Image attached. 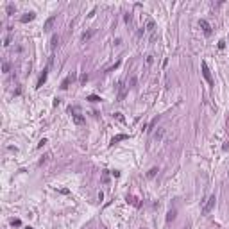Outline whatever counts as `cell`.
<instances>
[{"label": "cell", "mask_w": 229, "mask_h": 229, "mask_svg": "<svg viewBox=\"0 0 229 229\" xmlns=\"http://www.w3.org/2000/svg\"><path fill=\"white\" fill-rule=\"evenodd\" d=\"M129 136H127V134H118V136H114L113 140H111V145H114V143H118L120 140H127Z\"/></svg>", "instance_id": "obj_8"}, {"label": "cell", "mask_w": 229, "mask_h": 229, "mask_svg": "<svg viewBox=\"0 0 229 229\" xmlns=\"http://www.w3.org/2000/svg\"><path fill=\"white\" fill-rule=\"evenodd\" d=\"M154 20H149V22H147V31H154Z\"/></svg>", "instance_id": "obj_12"}, {"label": "cell", "mask_w": 229, "mask_h": 229, "mask_svg": "<svg viewBox=\"0 0 229 229\" xmlns=\"http://www.w3.org/2000/svg\"><path fill=\"white\" fill-rule=\"evenodd\" d=\"M72 81H73V75H68V77H66V79L63 81V84H61V88H63V90H66V88H68V84L72 83Z\"/></svg>", "instance_id": "obj_10"}, {"label": "cell", "mask_w": 229, "mask_h": 229, "mask_svg": "<svg viewBox=\"0 0 229 229\" xmlns=\"http://www.w3.org/2000/svg\"><path fill=\"white\" fill-rule=\"evenodd\" d=\"M91 36V32H86V34H83V39H88Z\"/></svg>", "instance_id": "obj_20"}, {"label": "cell", "mask_w": 229, "mask_h": 229, "mask_svg": "<svg viewBox=\"0 0 229 229\" xmlns=\"http://www.w3.org/2000/svg\"><path fill=\"white\" fill-rule=\"evenodd\" d=\"M156 174H158V168H150V170H149V174H147V177H154Z\"/></svg>", "instance_id": "obj_13"}, {"label": "cell", "mask_w": 229, "mask_h": 229, "mask_svg": "<svg viewBox=\"0 0 229 229\" xmlns=\"http://www.w3.org/2000/svg\"><path fill=\"white\" fill-rule=\"evenodd\" d=\"M70 113L73 114V120H75V124H83V122H84V118L81 116V113H79V107H77V106L70 107Z\"/></svg>", "instance_id": "obj_3"}, {"label": "cell", "mask_w": 229, "mask_h": 229, "mask_svg": "<svg viewBox=\"0 0 229 229\" xmlns=\"http://www.w3.org/2000/svg\"><path fill=\"white\" fill-rule=\"evenodd\" d=\"M25 229H32V227H25Z\"/></svg>", "instance_id": "obj_21"}, {"label": "cell", "mask_w": 229, "mask_h": 229, "mask_svg": "<svg viewBox=\"0 0 229 229\" xmlns=\"http://www.w3.org/2000/svg\"><path fill=\"white\" fill-rule=\"evenodd\" d=\"M88 100H90V102H100V97H97V95H91V97H88Z\"/></svg>", "instance_id": "obj_14"}, {"label": "cell", "mask_w": 229, "mask_h": 229, "mask_svg": "<svg viewBox=\"0 0 229 229\" xmlns=\"http://www.w3.org/2000/svg\"><path fill=\"white\" fill-rule=\"evenodd\" d=\"M57 45H59V36H57V34H54V36H52V39H50V47H52V50L56 49Z\"/></svg>", "instance_id": "obj_9"}, {"label": "cell", "mask_w": 229, "mask_h": 229, "mask_svg": "<svg viewBox=\"0 0 229 229\" xmlns=\"http://www.w3.org/2000/svg\"><path fill=\"white\" fill-rule=\"evenodd\" d=\"M2 68H4V72H9V63H4Z\"/></svg>", "instance_id": "obj_18"}, {"label": "cell", "mask_w": 229, "mask_h": 229, "mask_svg": "<svg viewBox=\"0 0 229 229\" xmlns=\"http://www.w3.org/2000/svg\"><path fill=\"white\" fill-rule=\"evenodd\" d=\"M176 210H170V211H168V215H166V222H172L174 218H176Z\"/></svg>", "instance_id": "obj_11"}, {"label": "cell", "mask_w": 229, "mask_h": 229, "mask_svg": "<svg viewBox=\"0 0 229 229\" xmlns=\"http://www.w3.org/2000/svg\"><path fill=\"white\" fill-rule=\"evenodd\" d=\"M13 13H15V5L9 4V5H7V15H13Z\"/></svg>", "instance_id": "obj_15"}, {"label": "cell", "mask_w": 229, "mask_h": 229, "mask_svg": "<svg viewBox=\"0 0 229 229\" xmlns=\"http://www.w3.org/2000/svg\"><path fill=\"white\" fill-rule=\"evenodd\" d=\"M11 224H13V226H16V227H18V226H22V222H20L18 218H13V220H11Z\"/></svg>", "instance_id": "obj_16"}, {"label": "cell", "mask_w": 229, "mask_h": 229, "mask_svg": "<svg viewBox=\"0 0 229 229\" xmlns=\"http://www.w3.org/2000/svg\"><path fill=\"white\" fill-rule=\"evenodd\" d=\"M199 25L202 27V31H204V34H206V36H210V34H211V25L208 23L206 20H200V22H199Z\"/></svg>", "instance_id": "obj_4"}, {"label": "cell", "mask_w": 229, "mask_h": 229, "mask_svg": "<svg viewBox=\"0 0 229 229\" xmlns=\"http://www.w3.org/2000/svg\"><path fill=\"white\" fill-rule=\"evenodd\" d=\"M47 75H49V68H45L43 70V73H41V77H39V81H38V84H36V88H41L43 86V83L47 81Z\"/></svg>", "instance_id": "obj_6"}, {"label": "cell", "mask_w": 229, "mask_h": 229, "mask_svg": "<svg viewBox=\"0 0 229 229\" xmlns=\"http://www.w3.org/2000/svg\"><path fill=\"white\" fill-rule=\"evenodd\" d=\"M200 68H202V75H204V79L208 81V84H210V86H213V77H211V72H210V68H208L206 61H202V63H200Z\"/></svg>", "instance_id": "obj_2"}, {"label": "cell", "mask_w": 229, "mask_h": 229, "mask_svg": "<svg viewBox=\"0 0 229 229\" xmlns=\"http://www.w3.org/2000/svg\"><path fill=\"white\" fill-rule=\"evenodd\" d=\"M224 47H226V41H224V39H220V41H218V49H224Z\"/></svg>", "instance_id": "obj_17"}, {"label": "cell", "mask_w": 229, "mask_h": 229, "mask_svg": "<svg viewBox=\"0 0 229 229\" xmlns=\"http://www.w3.org/2000/svg\"><path fill=\"white\" fill-rule=\"evenodd\" d=\"M215 202H217V197H215V195H211V197L206 200V204L202 206V215H208V213H210L213 208H215Z\"/></svg>", "instance_id": "obj_1"}, {"label": "cell", "mask_w": 229, "mask_h": 229, "mask_svg": "<svg viewBox=\"0 0 229 229\" xmlns=\"http://www.w3.org/2000/svg\"><path fill=\"white\" fill-rule=\"evenodd\" d=\"M116 118L120 120V122H124V116H122V113H116Z\"/></svg>", "instance_id": "obj_19"}, {"label": "cell", "mask_w": 229, "mask_h": 229, "mask_svg": "<svg viewBox=\"0 0 229 229\" xmlns=\"http://www.w3.org/2000/svg\"><path fill=\"white\" fill-rule=\"evenodd\" d=\"M34 13H27L25 16H22V23H27V22H32V20H34Z\"/></svg>", "instance_id": "obj_7"}, {"label": "cell", "mask_w": 229, "mask_h": 229, "mask_svg": "<svg viewBox=\"0 0 229 229\" xmlns=\"http://www.w3.org/2000/svg\"><path fill=\"white\" fill-rule=\"evenodd\" d=\"M56 16H50L49 20H47V22H45V25H43V31H47V32H49L50 29H52V27H54V23H56Z\"/></svg>", "instance_id": "obj_5"}]
</instances>
